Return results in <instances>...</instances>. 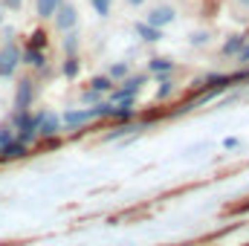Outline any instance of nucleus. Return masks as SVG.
<instances>
[{"label":"nucleus","instance_id":"nucleus-1","mask_svg":"<svg viewBox=\"0 0 249 246\" xmlns=\"http://www.w3.org/2000/svg\"><path fill=\"white\" fill-rule=\"evenodd\" d=\"M18 64H20V50H18L12 41H9V44H3V47H0V78L15 75Z\"/></svg>","mask_w":249,"mask_h":246},{"label":"nucleus","instance_id":"nucleus-2","mask_svg":"<svg viewBox=\"0 0 249 246\" xmlns=\"http://www.w3.org/2000/svg\"><path fill=\"white\" fill-rule=\"evenodd\" d=\"M53 18H55V29H58V32H70V29L78 26V12H75L72 3H61Z\"/></svg>","mask_w":249,"mask_h":246},{"label":"nucleus","instance_id":"nucleus-3","mask_svg":"<svg viewBox=\"0 0 249 246\" xmlns=\"http://www.w3.org/2000/svg\"><path fill=\"white\" fill-rule=\"evenodd\" d=\"M177 20V9L174 6H154L151 12H148V26H154V29H162L165 23H174Z\"/></svg>","mask_w":249,"mask_h":246},{"label":"nucleus","instance_id":"nucleus-4","mask_svg":"<svg viewBox=\"0 0 249 246\" xmlns=\"http://www.w3.org/2000/svg\"><path fill=\"white\" fill-rule=\"evenodd\" d=\"M32 96H35L32 78H20L18 81V90H15V110H29L32 107Z\"/></svg>","mask_w":249,"mask_h":246},{"label":"nucleus","instance_id":"nucleus-5","mask_svg":"<svg viewBox=\"0 0 249 246\" xmlns=\"http://www.w3.org/2000/svg\"><path fill=\"white\" fill-rule=\"evenodd\" d=\"M58 130H61V116H58V113H41V122H38V136L53 139Z\"/></svg>","mask_w":249,"mask_h":246},{"label":"nucleus","instance_id":"nucleus-6","mask_svg":"<svg viewBox=\"0 0 249 246\" xmlns=\"http://www.w3.org/2000/svg\"><path fill=\"white\" fill-rule=\"evenodd\" d=\"M244 44H247V38L244 35H229L226 41H223V47H220V53L226 55V58H235L241 50H244Z\"/></svg>","mask_w":249,"mask_h":246},{"label":"nucleus","instance_id":"nucleus-7","mask_svg":"<svg viewBox=\"0 0 249 246\" xmlns=\"http://www.w3.org/2000/svg\"><path fill=\"white\" fill-rule=\"evenodd\" d=\"M20 64H29V67H35V70H44V67H47V58H44V53H41V50L26 47V50L20 53Z\"/></svg>","mask_w":249,"mask_h":246},{"label":"nucleus","instance_id":"nucleus-8","mask_svg":"<svg viewBox=\"0 0 249 246\" xmlns=\"http://www.w3.org/2000/svg\"><path fill=\"white\" fill-rule=\"evenodd\" d=\"M84 122H90V113L84 110V107H70L67 113L61 116V124H70V127H78V124H84Z\"/></svg>","mask_w":249,"mask_h":246},{"label":"nucleus","instance_id":"nucleus-9","mask_svg":"<svg viewBox=\"0 0 249 246\" xmlns=\"http://www.w3.org/2000/svg\"><path fill=\"white\" fill-rule=\"evenodd\" d=\"M148 72L151 75H171L174 72V61L171 58H151L148 61Z\"/></svg>","mask_w":249,"mask_h":246},{"label":"nucleus","instance_id":"nucleus-10","mask_svg":"<svg viewBox=\"0 0 249 246\" xmlns=\"http://www.w3.org/2000/svg\"><path fill=\"white\" fill-rule=\"evenodd\" d=\"M64 0H35V12H38V18H44V20H50L55 12H58V6H61Z\"/></svg>","mask_w":249,"mask_h":246},{"label":"nucleus","instance_id":"nucleus-11","mask_svg":"<svg viewBox=\"0 0 249 246\" xmlns=\"http://www.w3.org/2000/svg\"><path fill=\"white\" fill-rule=\"evenodd\" d=\"M0 157H3V159H20V157H26V145H20V142L15 139V142H9V145L0 148Z\"/></svg>","mask_w":249,"mask_h":246},{"label":"nucleus","instance_id":"nucleus-12","mask_svg":"<svg viewBox=\"0 0 249 246\" xmlns=\"http://www.w3.org/2000/svg\"><path fill=\"white\" fill-rule=\"evenodd\" d=\"M136 35H139L142 41H148V44H154V41H160V38H162V32H160V29H154V26H148V23H136Z\"/></svg>","mask_w":249,"mask_h":246},{"label":"nucleus","instance_id":"nucleus-13","mask_svg":"<svg viewBox=\"0 0 249 246\" xmlns=\"http://www.w3.org/2000/svg\"><path fill=\"white\" fill-rule=\"evenodd\" d=\"M90 90H96V93H110V90H113V78H107V75H96V78L90 81Z\"/></svg>","mask_w":249,"mask_h":246},{"label":"nucleus","instance_id":"nucleus-14","mask_svg":"<svg viewBox=\"0 0 249 246\" xmlns=\"http://www.w3.org/2000/svg\"><path fill=\"white\" fill-rule=\"evenodd\" d=\"M75 50H78V32L70 29V32H64V53L67 55H75Z\"/></svg>","mask_w":249,"mask_h":246},{"label":"nucleus","instance_id":"nucleus-15","mask_svg":"<svg viewBox=\"0 0 249 246\" xmlns=\"http://www.w3.org/2000/svg\"><path fill=\"white\" fill-rule=\"evenodd\" d=\"M78 70H81L78 55H67V58H64V75H67V78H75V75H78Z\"/></svg>","mask_w":249,"mask_h":246},{"label":"nucleus","instance_id":"nucleus-16","mask_svg":"<svg viewBox=\"0 0 249 246\" xmlns=\"http://www.w3.org/2000/svg\"><path fill=\"white\" fill-rule=\"evenodd\" d=\"M90 6H93V12H96L99 18H107L113 3H110V0H90Z\"/></svg>","mask_w":249,"mask_h":246},{"label":"nucleus","instance_id":"nucleus-17","mask_svg":"<svg viewBox=\"0 0 249 246\" xmlns=\"http://www.w3.org/2000/svg\"><path fill=\"white\" fill-rule=\"evenodd\" d=\"M127 72H130V67H127V61H119L110 67V72H107V78H127Z\"/></svg>","mask_w":249,"mask_h":246},{"label":"nucleus","instance_id":"nucleus-18","mask_svg":"<svg viewBox=\"0 0 249 246\" xmlns=\"http://www.w3.org/2000/svg\"><path fill=\"white\" fill-rule=\"evenodd\" d=\"M174 93V84L165 78V75H160V90H157V99H168Z\"/></svg>","mask_w":249,"mask_h":246},{"label":"nucleus","instance_id":"nucleus-19","mask_svg":"<svg viewBox=\"0 0 249 246\" xmlns=\"http://www.w3.org/2000/svg\"><path fill=\"white\" fill-rule=\"evenodd\" d=\"M113 119H119V122H130L133 119V107H116L113 105V113H110Z\"/></svg>","mask_w":249,"mask_h":246},{"label":"nucleus","instance_id":"nucleus-20","mask_svg":"<svg viewBox=\"0 0 249 246\" xmlns=\"http://www.w3.org/2000/svg\"><path fill=\"white\" fill-rule=\"evenodd\" d=\"M9 142H15V127H12V124H3V127H0V148L9 145Z\"/></svg>","mask_w":249,"mask_h":246},{"label":"nucleus","instance_id":"nucleus-21","mask_svg":"<svg viewBox=\"0 0 249 246\" xmlns=\"http://www.w3.org/2000/svg\"><path fill=\"white\" fill-rule=\"evenodd\" d=\"M44 44H47V32H41V29H38V32H32V38H29V47H32V50H41Z\"/></svg>","mask_w":249,"mask_h":246},{"label":"nucleus","instance_id":"nucleus-22","mask_svg":"<svg viewBox=\"0 0 249 246\" xmlns=\"http://www.w3.org/2000/svg\"><path fill=\"white\" fill-rule=\"evenodd\" d=\"M235 58H238V64H241V67H249V44H244V50H241Z\"/></svg>","mask_w":249,"mask_h":246},{"label":"nucleus","instance_id":"nucleus-23","mask_svg":"<svg viewBox=\"0 0 249 246\" xmlns=\"http://www.w3.org/2000/svg\"><path fill=\"white\" fill-rule=\"evenodd\" d=\"M206 41H209V32H194V35H191V44H194V47H203Z\"/></svg>","mask_w":249,"mask_h":246},{"label":"nucleus","instance_id":"nucleus-24","mask_svg":"<svg viewBox=\"0 0 249 246\" xmlns=\"http://www.w3.org/2000/svg\"><path fill=\"white\" fill-rule=\"evenodd\" d=\"M84 102H87V105H99V102H102V93H96V90H87V93H84Z\"/></svg>","mask_w":249,"mask_h":246},{"label":"nucleus","instance_id":"nucleus-25","mask_svg":"<svg viewBox=\"0 0 249 246\" xmlns=\"http://www.w3.org/2000/svg\"><path fill=\"white\" fill-rule=\"evenodd\" d=\"M20 3H23V0H0L3 9H20Z\"/></svg>","mask_w":249,"mask_h":246},{"label":"nucleus","instance_id":"nucleus-26","mask_svg":"<svg viewBox=\"0 0 249 246\" xmlns=\"http://www.w3.org/2000/svg\"><path fill=\"white\" fill-rule=\"evenodd\" d=\"M223 145H226V148H238V139H235V136H229V139H226Z\"/></svg>","mask_w":249,"mask_h":246},{"label":"nucleus","instance_id":"nucleus-27","mask_svg":"<svg viewBox=\"0 0 249 246\" xmlns=\"http://www.w3.org/2000/svg\"><path fill=\"white\" fill-rule=\"evenodd\" d=\"M124 3H127V6H142L145 0H124Z\"/></svg>","mask_w":249,"mask_h":246},{"label":"nucleus","instance_id":"nucleus-28","mask_svg":"<svg viewBox=\"0 0 249 246\" xmlns=\"http://www.w3.org/2000/svg\"><path fill=\"white\" fill-rule=\"evenodd\" d=\"M238 3H241V6H249V0H238Z\"/></svg>","mask_w":249,"mask_h":246},{"label":"nucleus","instance_id":"nucleus-29","mask_svg":"<svg viewBox=\"0 0 249 246\" xmlns=\"http://www.w3.org/2000/svg\"><path fill=\"white\" fill-rule=\"evenodd\" d=\"M0 23H3V6H0Z\"/></svg>","mask_w":249,"mask_h":246}]
</instances>
